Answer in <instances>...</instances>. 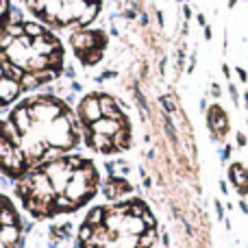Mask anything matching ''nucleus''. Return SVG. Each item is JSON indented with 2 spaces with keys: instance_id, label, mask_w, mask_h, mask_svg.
<instances>
[{
  "instance_id": "9d476101",
  "label": "nucleus",
  "mask_w": 248,
  "mask_h": 248,
  "mask_svg": "<svg viewBox=\"0 0 248 248\" xmlns=\"http://www.w3.org/2000/svg\"><path fill=\"white\" fill-rule=\"evenodd\" d=\"M207 128L214 135V140L222 141L224 137L231 131V122H229V116L218 103H214L209 109H207Z\"/></svg>"
},
{
  "instance_id": "4468645a",
  "label": "nucleus",
  "mask_w": 248,
  "mask_h": 248,
  "mask_svg": "<svg viewBox=\"0 0 248 248\" xmlns=\"http://www.w3.org/2000/svg\"><path fill=\"white\" fill-rule=\"evenodd\" d=\"M237 74H240V78H242V81H244V83L248 81V74H246V72H244V70H242V68H237Z\"/></svg>"
},
{
  "instance_id": "ddd939ff",
  "label": "nucleus",
  "mask_w": 248,
  "mask_h": 248,
  "mask_svg": "<svg viewBox=\"0 0 248 248\" xmlns=\"http://www.w3.org/2000/svg\"><path fill=\"white\" fill-rule=\"evenodd\" d=\"M11 24V0H0V33Z\"/></svg>"
},
{
  "instance_id": "1a4fd4ad",
  "label": "nucleus",
  "mask_w": 248,
  "mask_h": 248,
  "mask_svg": "<svg viewBox=\"0 0 248 248\" xmlns=\"http://www.w3.org/2000/svg\"><path fill=\"white\" fill-rule=\"evenodd\" d=\"M26 92L22 78L0 59V109H7Z\"/></svg>"
},
{
  "instance_id": "0eeeda50",
  "label": "nucleus",
  "mask_w": 248,
  "mask_h": 248,
  "mask_svg": "<svg viewBox=\"0 0 248 248\" xmlns=\"http://www.w3.org/2000/svg\"><path fill=\"white\" fill-rule=\"evenodd\" d=\"M107 35L103 31H90V29H78L70 35V46L72 52L85 68L96 65L105 57L107 50Z\"/></svg>"
},
{
  "instance_id": "6e6552de",
  "label": "nucleus",
  "mask_w": 248,
  "mask_h": 248,
  "mask_svg": "<svg viewBox=\"0 0 248 248\" xmlns=\"http://www.w3.org/2000/svg\"><path fill=\"white\" fill-rule=\"evenodd\" d=\"M0 248H22V220L7 196H0Z\"/></svg>"
},
{
  "instance_id": "7ed1b4c3",
  "label": "nucleus",
  "mask_w": 248,
  "mask_h": 248,
  "mask_svg": "<svg viewBox=\"0 0 248 248\" xmlns=\"http://www.w3.org/2000/svg\"><path fill=\"white\" fill-rule=\"evenodd\" d=\"M0 59L22 78L26 90L48 85L63 72L61 39L42 22L17 20L0 33Z\"/></svg>"
},
{
  "instance_id": "f8f14e48",
  "label": "nucleus",
  "mask_w": 248,
  "mask_h": 248,
  "mask_svg": "<svg viewBox=\"0 0 248 248\" xmlns=\"http://www.w3.org/2000/svg\"><path fill=\"white\" fill-rule=\"evenodd\" d=\"M105 196L111 198V201H118L120 196L131 192V185H128V181L124 179H118V176H109L107 181H105Z\"/></svg>"
},
{
  "instance_id": "2eb2a0df",
  "label": "nucleus",
  "mask_w": 248,
  "mask_h": 248,
  "mask_svg": "<svg viewBox=\"0 0 248 248\" xmlns=\"http://www.w3.org/2000/svg\"><path fill=\"white\" fill-rule=\"evenodd\" d=\"M237 141H240V146H244V144H246V137L240 133V135H237Z\"/></svg>"
},
{
  "instance_id": "423d86ee",
  "label": "nucleus",
  "mask_w": 248,
  "mask_h": 248,
  "mask_svg": "<svg viewBox=\"0 0 248 248\" xmlns=\"http://www.w3.org/2000/svg\"><path fill=\"white\" fill-rule=\"evenodd\" d=\"M29 11L52 29H85L98 17L103 0H24Z\"/></svg>"
},
{
  "instance_id": "dca6fc26",
  "label": "nucleus",
  "mask_w": 248,
  "mask_h": 248,
  "mask_svg": "<svg viewBox=\"0 0 248 248\" xmlns=\"http://www.w3.org/2000/svg\"><path fill=\"white\" fill-rule=\"evenodd\" d=\"M235 2H237V0H231V2H229V7H235Z\"/></svg>"
},
{
  "instance_id": "20e7f679",
  "label": "nucleus",
  "mask_w": 248,
  "mask_h": 248,
  "mask_svg": "<svg viewBox=\"0 0 248 248\" xmlns=\"http://www.w3.org/2000/svg\"><path fill=\"white\" fill-rule=\"evenodd\" d=\"M155 240L157 220L140 198L94 207L78 231V248H150Z\"/></svg>"
},
{
  "instance_id": "f257e3e1",
  "label": "nucleus",
  "mask_w": 248,
  "mask_h": 248,
  "mask_svg": "<svg viewBox=\"0 0 248 248\" xmlns=\"http://www.w3.org/2000/svg\"><path fill=\"white\" fill-rule=\"evenodd\" d=\"M81 126L61 98L39 94L24 98L0 120V172L22 179L31 168L65 155L81 141Z\"/></svg>"
},
{
  "instance_id": "9b49d317",
  "label": "nucleus",
  "mask_w": 248,
  "mask_h": 248,
  "mask_svg": "<svg viewBox=\"0 0 248 248\" xmlns=\"http://www.w3.org/2000/svg\"><path fill=\"white\" fill-rule=\"evenodd\" d=\"M229 179H231L233 187H235L242 196H246L248 194V170H246V166H242V163H233V166L229 168Z\"/></svg>"
},
{
  "instance_id": "f3484780",
  "label": "nucleus",
  "mask_w": 248,
  "mask_h": 248,
  "mask_svg": "<svg viewBox=\"0 0 248 248\" xmlns=\"http://www.w3.org/2000/svg\"><path fill=\"white\" fill-rule=\"evenodd\" d=\"M246 105H248V94H246Z\"/></svg>"
},
{
  "instance_id": "f03ea898",
  "label": "nucleus",
  "mask_w": 248,
  "mask_h": 248,
  "mask_svg": "<svg viewBox=\"0 0 248 248\" xmlns=\"http://www.w3.org/2000/svg\"><path fill=\"white\" fill-rule=\"evenodd\" d=\"M98 183L94 161L81 155H61L17 179L16 194L33 218L46 220L87 205L98 192Z\"/></svg>"
},
{
  "instance_id": "39448f33",
  "label": "nucleus",
  "mask_w": 248,
  "mask_h": 248,
  "mask_svg": "<svg viewBox=\"0 0 248 248\" xmlns=\"http://www.w3.org/2000/svg\"><path fill=\"white\" fill-rule=\"evenodd\" d=\"M81 135L90 150L100 155H118L131 148L133 126L118 100L103 92L83 96L77 109Z\"/></svg>"
}]
</instances>
